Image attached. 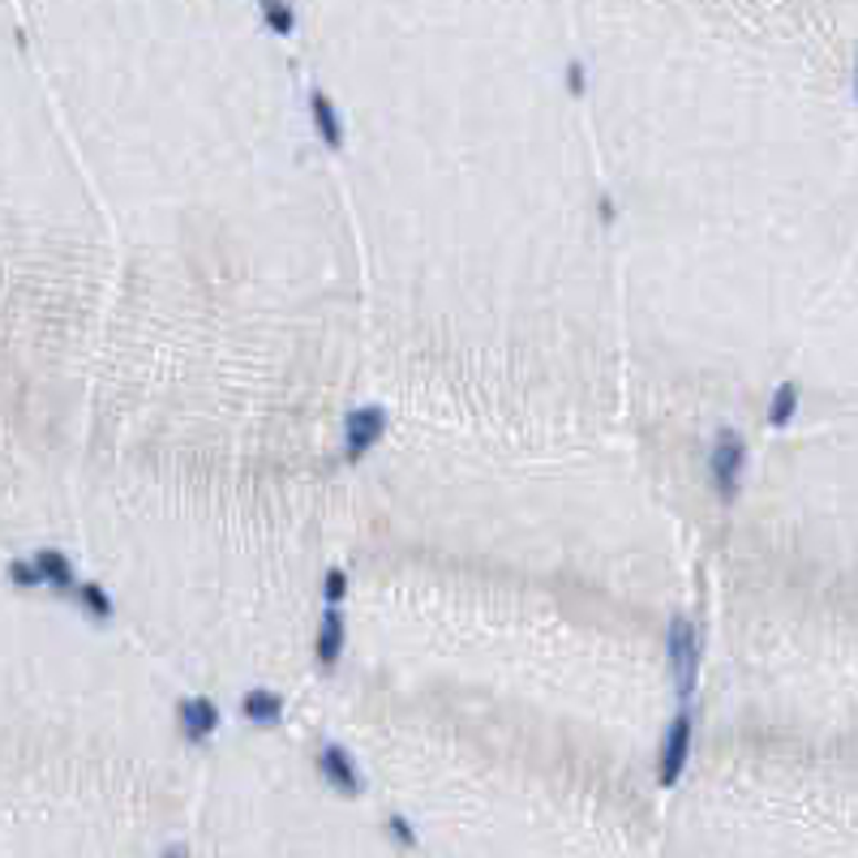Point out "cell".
Listing matches in <instances>:
<instances>
[{"label": "cell", "mask_w": 858, "mask_h": 858, "mask_svg": "<svg viewBox=\"0 0 858 858\" xmlns=\"http://www.w3.org/2000/svg\"><path fill=\"white\" fill-rule=\"evenodd\" d=\"M743 468H747V438L739 429H716L713 451H709V477H713V490L721 502L739 499V485H743Z\"/></svg>", "instance_id": "obj_1"}, {"label": "cell", "mask_w": 858, "mask_h": 858, "mask_svg": "<svg viewBox=\"0 0 858 858\" xmlns=\"http://www.w3.org/2000/svg\"><path fill=\"white\" fill-rule=\"evenodd\" d=\"M666 652H670V670H674V687L679 695L695 691V674H700V631L687 614L670 618V631H666Z\"/></svg>", "instance_id": "obj_2"}, {"label": "cell", "mask_w": 858, "mask_h": 858, "mask_svg": "<svg viewBox=\"0 0 858 858\" xmlns=\"http://www.w3.org/2000/svg\"><path fill=\"white\" fill-rule=\"evenodd\" d=\"M691 739H695V716L682 709V713L670 721V730H666V739H661V755H657V782L666 789L682 782V768H687V760H691Z\"/></svg>", "instance_id": "obj_3"}, {"label": "cell", "mask_w": 858, "mask_h": 858, "mask_svg": "<svg viewBox=\"0 0 858 858\" xmlns=\"http://www.w3.org/2000/svg\"><path fill=\"white\" fill-rule=\"evenodd\" d=\"M383 433H387V408L383 404H360L344 417V456L357 464L374 442H383Z\"/></svg>", "instance_id": "obj_4"}, {"label": "cell", "mask_w": 858, "mask_h": 858, "mask_svg": "<svg viewBox=\"0 0 858 858\" xmlns=\"http://www.w3.org/2000/svg\"><path fill=\"white\" fill-rule=\"evenodd\" d=\"M318 773H322V782H326V786L339 789V794H348V798H357L360 789H365L353 751L339 747V743H326V747L318 751Z\"/></svg>", "instance_id": "obj_5"}, {"label": "cell", "mask_w": 858, "mask_h": 858, "mask_svg": "<svg viewBox=\"0 0 858 858\" xmlns=\"http://www.w3.org/2000/svg\"><path fill=\"white\" fill-rule=\"evenodd\" d=\"M219 704H214L211 695H189V700H180L177 704V725H180V739L185 743H207L214 730H219Z\"/></svg>", "instance_id": "obj_6"}, {"label": "cell", "mask_w": 858, "mask_h": 858, "mask_svg": "<svg viewBox=\"0 0 858 858\" xmlns=\"http://www.w3.org/2000/svg\"><path fill=\"white\" fill-rule=\"evenodd\" d=\"M344 640H348V627H344V614L339 606H326L322 609V622H318V640H314V652H318V666L331 670L344 652Z\"/></svg>", "instance_id": "obj_7"}, {"label": "cell", "mask_w": 858, "mask_h": 858, "mask_svg": "<svg viewBox=\"0 0 858 858\" xmlns=\"http://www.w3.org/2000/svg\"><path fill=\"white\" fill-rule=\"evenodd\" d=\"M241 716H245L250 725H275V721L284 716V695L271 691V687H250V691L241 695Z\"/></svg>", "instance_id": "obj_8"}, {"label": "cell", "mask_w": 858, "mask_h": 858, "mask_svg": "<svg viewBox=\"0 0 858 858\" xmlns=\"http://www.w3.org/2000/svg\"><path fill=\"white\" fill-rule=\"evenodd\" d=\"M310 116H314V125H318L322 143L331 146V150H339V146H344V121H339V112H335V104H331L326 91H314V95H310Z\"/></svg>", "instance_id": "obj_9"}, {"label": "cell", "mask_w": 858, "mask_h": 858, "mask_svg": "<svg viewBox=\"0 0 858 858\" xmlns=\"http://www.w3.org/2000/svg\"><path fill=\"white\" fill-rule=\"evenodd\" d=\"M794 412H798V383H777V391L768 399V426L773 429L789 426Z\"/></svg>", "instance_id": "obj_10"}, {"label": "cell", "mask_w": 858, "mask_h": 858, "mask_svg": "<svg viewBox=\"0 0 858 858\" xmlns=\"http://www.w3.org/2000/svg\"><path fill=\"white\" fill-rule=\"evenodd\" d=\"M35 567L43 572V579H48L52 588H70L73 584V563L65 554H56V550H39Z\"/></svg>", "instance_id": "obj_11"}, {"label": "cell", "mask_w": 858, "mask_h": 858, "mask_svg": "<svg viewBox=\"0 0 858 858\" xmlns=\"http://www.w3.org/2000/svg\"><path fill=\"white\" fill-rule=\"evenodd\" d=\"M77 601L86 606V614H91V618H100V622H107V618H112V597H107L95 579L77 584Z\"/></svg>", "instance_id": "obj_12"}, {"label": "cell", "mask_w": 858, "mask_h": 858, "mask_svg": "<svg viewBox=\"0 0 858 858\" xmlns=\"http://www.w3.org/2000/svg\"><path fill=\"white\" fill-rule=\"evenodd\" d=\"M258 13H262V22H266L275 35H292V31H296V9H292V4H280V0H275V4H262Z\"/></svg>", "instance_id": "obj_13"}, {"label": "cell", "mask_w": 858, "mask_h": 858, "mask_svg": "<svg viewBox=\"0 0 858 858\" xmlns=\"http://www.w3.org/2000/svg\"><path fill=\"white\" fill-rule=\"evenodd\" d=\"M9 579H13L18 588H39V584H48L43 572H39L35 563H27V558H13V563H9Z\"/></svg>", "instance_id": "obj_14"}, {"label": "cell", "mask_w": 858, "mask_h": 858, "mask_svg": "<svg viewBox=\"0 0 858 858\" xmlns=\"http://www.w3.org/2000/svg\"><path fill=\"white\" fill-rule=\"evenodd\" d=\"M322 593H326V606H339V601H344V593H348V575L339 572V567H331V572H326V584H322Z\"/></svg>", "instance_id": "obj_15"}, {"label": "cell", "mask_w": 858, "mask_h": 858, "mask_svg": "<svg viewBox=\"0 0 858 858\" xmlns=\"http://www.w3.org/2000/svg\"><path fill=\"white\" fill-rule=\"evenodd\" d=\"M387 828H391V837L404 846V850H412V846H417V833H412V824L404 820V816H387Z\"/></svg>", "instance_id": "obj_16"}, {"label": "cell", "mask_w": 858, "mask_h": 858, "mask_svg": "<svg viewBox=\"0 0 858 858\" xmlns=\"http://www.w3.org/2000/svg\"><path fill=\"white\" fill-rule=\"evenodd\" d=\"M567 91H572V95H584V91H588V70H584L579 61H567Z\"/></svg>", "instance_id": "obj_17"}, {"label": "cell", "mask_w": 858, "mask_h": 858, "mask_svg": "<svg viewBox=\"0 0 858 858\" xmlns=\"http://www.w3.org/2000/svg\"><path fill=\"white\" fill-rule=\"evenodd\" d=\"M159 858H189V846H168Z\"/></svg>", "instance_id": "obj_18"}, {"label": "cell", "mask_w": 858, "mask_h": 858, "mask_svg": "<svg viewBox=\"0 0 858 858\" xmlns=\"http://www.w3.org/2000/svg\"><path fill=\"white\" fill-rule=\"evenodd\" d=\"M855 100H858V65H855Z\"/></svg>", "instance_id": "obj_19"}]
</instances>
